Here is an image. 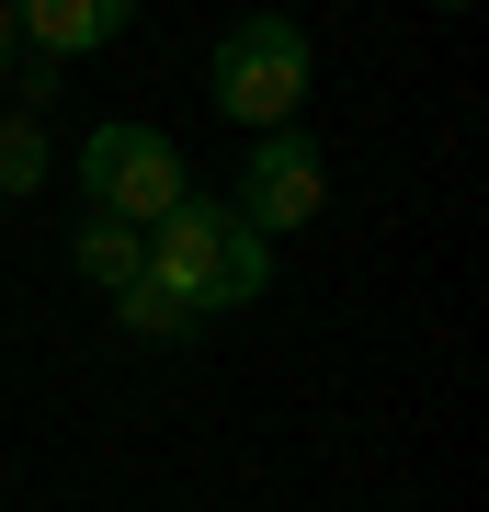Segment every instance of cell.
I'll return each instance as SVG.
<instances>
[{
	"label": "cell",
	"mask_w": 489,
	"mask_h": 512,
	"mask_svg": "<svg viewBox=\"0 0 489 512\" xmlns=\"http://www.w3.org/2000/svg\"><path fill=\"white\" fill-rule=\"evenodd\" d=\"M0 57H12V0H0Z\"/></svg>",
	"instance_id": "cell-9"
},
{
	"label": "cell",
	"mask_w": 489,
	"mask_h": 512,
	"mask_svg": "<svg viewBox=\"0 0 489 512\" xmlns=\"http://www.w3.org/2000/svg\"><path fill=\"white\" fill-rule=\"evenodd\" d=\"M69 251H80V274L103 285V296H126V285L148 274V239H137V228H103V217H80V239H69Z\"/></svg>",
	"instance_id": "cell-6"
},
{
	"label": "cell",
	"mask_w": 489,
	"mask_h": 512,
	"mask_svg": "<svg viewBox=\"0 0 489 512\" xmlns=\"http://www.w3.org/2000/svg\"><path fill=\"white\" fill-rule=\"evenodd\" d=\"M80 194H91V217L103 228H160L182 194H194V171H182V148L160 126H91L80 137Z\"/></svg>",
	"instance_id": "cell-3"
},
{
	"label": "cell",
	"mask_w": 489,
	"mask_h": 512,
	"mask_svg": "<svg viewBox=\"0 0 489 512\" xmlns=\"http://www.w3.org/2000/svg\"><path fill=\"white\" fill-rule=\"evenodd\" d=\"M114 35H126V0H23L12 12V46H35V57H80Z\"/></svg>",
	"instance_id": "cell-5"
},
{
	"label": "cell",
	"mask_w": 489,
	"mask_h": 512,
	"mask_svg": "<svg viewBox=\"0 0 489 512\" xmlns=\"http://www.w3.org/2000/svg\"><path fill=\"white\" fill-rule=\"evenodd\" d=\"M46 183V137H35V114H0V194H35Z\"/></svg>",
	"instance_id": "cell-8"
},
{
	"label": "cell",
	"mask_w": 489,
	"mask_h": 512,
	"mask_svg": "<svg viewBox=\"0 0 489 512\" xmlns=\"http://www.w3.org/2000/svg\"><path fill=\"white\" fill-rule=\"evenodd\" d=\"M319 205H330V160H319L308 126H285V137H262L251 171H239V205H228V217L251 228V239H273V228H308Z\"/></svg>",
	"instance_id": "cell-4"
},
{
	"label": "cell",
	"mask_w": 489,
	"mask_h": 512,
	"mask_svg": "<svg viewBox=\"0 0 489 512\" xmlns=\"http://www.w3.org/2000/svg\"><path fill=\"white\" fill-rule=\"evenodd\" d=\"M148 285H171L194 319H205V308H251V296L273 285V251L228 217L217 194H182L171 217L148 228Z\"/></svg>",
	"instance_id": "cell-1"
},
{
	"label": "cell",
	"mask_w": 489,
	"mask_h": 512,
	"mask_svg": "<svg viewBox=\"0 0 489 512\" xmlns=\"http://www.w3.org/2000/svg\"><path fill=\"white\" fill-rule=\"evenodd\" d=\"M308 80H319V57H308V23H285V12H251L239 35H217V103L228 126H262V137H285L296 126V103H308Z\"/></svg>",
	"instance_id": "cell-2"
},
{
	"label": "cell",
	"mask_w": 489,
	"mask_h": 512,
	"mask_svg": "<svg viewBox=\"0 0 489 512\" xmlns=\"http://www.w3.org/2000/svg\"><path fill=\"white\" fill-rule=\"evenodd\" d=\"M114 319H126V330H137V342H182V330H194V308H182V296H171V285H148V274H137L126 296H114Z\"/></svg>",
	"instance_id": "cell-7"
}]
</instances>
